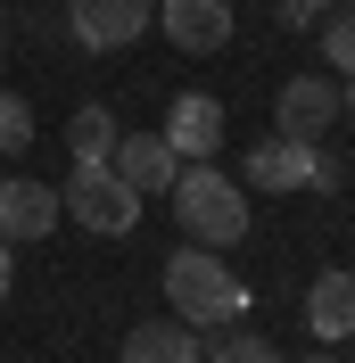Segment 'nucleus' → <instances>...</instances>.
<instances>
[{"mask_svg":"<svg viewBox=\"0 0 355 363\" xmlns=\"http://www.w3.org/2000/svg\"><path fill=\"white\" fill-rule=\"evenodd\" d=\"M0 50H9V17H0Z\"/></svg>","mask_w":355,"mask_h":363,"instance_id":"obj_21","label":"nucleus"},{"mask_svg":"<svg viewBox=\"0 0 355 363\" xmlns=\"http://www.w3.org/2000/svg\"><path fill=\"white\" fill-rule=\"evenodd\" d=\"M58 223V190L50 182H25V174H0V240L25 248V240H42Z\"/></svg>","mask_w":355,"mask_h":363,"instance_id":"obj_10","label":"nucleus"},{"mask_svg":"<svg viewBox=\"0 0 355 363\" xmlns=\"http://www.w3.org/2000/svg\"><path fill=\"white\" fill-rule=\"evenodd\" d=\"M347 347H355V339H347ZM347 363H355V355H347Z\"/></svg>","mask_w":355,"mask_h":363,"instance_id":"obj_22","label":"nucleus"},{"mask_svg":"<svg viewBox=\"0 0 355 363\" xmlns=\"http://www.w3.org/2000/svg\"><path fill=\"white\" fill-rule=\"evenodd\" d=\"M157 33L190 58H207L231 42V0H157Z\"/></svg>","mask_w":355,"mask_h":363,"instance_id":"obj_7","label":"nucleus"},{"mask_svg":"<svg viewBox=\"0 0 355 363\" xmlns=\"http://www.w3.org/2000/svg\"><path fill=\"white\" fill-rule=\"evenodd\" d=\"M157 25V0H67V33L83 50H133Z\"/></svg>","mask_w":355,"mask_h":363,"instance_id":"obj_4","label":"nucleus"},{"mask_svg":"<svg viewBox=\"0 0 355 363\" xmlns=\"http://www.w3.org/2000/svg\"><path fill=\"white\" fill-rule=\"evenodd\" d=\"M314 157H322V140L273 133V140L248 149V182H240V190H265V199H281V190H314Z\"/></svg>","mask_w":355,"mask_h":363,"instance_id":"obj_6","label":"nucleus"},{"mask_svg":"<svg viewBox=\"0 0 355 363\" xmlns=\"http://www.w3.org/2000/svg\"><path fill=\"white\" fill-rule=\"evenodd\" d=\"M165 149H174L182 165H199L223 149V99H207V91H182L174 108H165Z\"/></svg>","mask_w":355,"mask_h":363,"instance_id":"obj_9","label":"nucleus"},{"mask_svg":"<svg viewBox=\"0 0 355 363\" xmlns=\"http://www.w3.org/2000/svg\"><path fill=\"white\" fill-rule=\"evenodd\" d=\"M306 363H339V355H331V347H314V355H306Z\"/></svg>","mask_w":355,"mask_h":363,"instance_id":"obj_19","label":"nucleus"},{"mask_svg":"<svg viewBox=\"0 0 355 363\" xmlns=\"http://www.w3.org/2000/svg\"><path fill=\"white\" fill-rule=\"evenodd\" d=\"M108 165H116V182H133L141 199H165V190H174V174H182V157L165 149V133H116Z\"/></svg>","mask_w":355,"mask_h":363,"instance_id":"obj_8","label":"nucleus"},{"mask_svg":"<svg viewBox=\"0 0 355 363\" xmlns=\"http://www.w3.org/2000/svg\"><path fill=\"white\" fill-rule=\"evenodd\" d=\"M331 124H339V83H331V74H289L281 99H273V133L331 140Z\"/></svg>","mask_w":355,"mask_h":363,"instance_id":"obj_5","label":"nucleus"},{"mask_svg":"<svg viewBox=\"0 0 355 363\" xmlns=\"http://www.w3.org/2000/svg\"><path fill=\"white\" fill-rule=\"evenodd\" d=\"M165 297H174V322L190 330H231L248 314V281L223 264V248H199V240L165 256Z\"/></svg>","mask_w":355,"mask_h":363,"instance_id":"obj_1","label":"nucleus"},{"mask_svg":"<svg viewBox=\"0 0 355 363\" xmlns=\"http://www.w3.org/2000/svg\"><path fill=\"white\" fill-rule=\"evenodd\" d=\"M124 363H199V330L190 322H133Z\"/></svg>","mask_w":355,"mask_h":363,"instance_id":"obj_12","label":"nucleus"},{"mask_svg":"<svg viewBox=\"0 0 355 363\" xmlns=\"http://www.w3.org/2000/svg\"><path fill=\"white\" fill-rule=\"evenodd\" d=\"M331 17V9H322V0H281V25L289 33H314V25Z\"/></svg>","mask_w":355,"mask_h":363,"instance_id":"obj_17","label":"nucleus"},{"mask_svg":"<svg viewBox=\"0 0 355 363\" xmlns=\"http://www.w3.org/2000/svg\"><path fill=\"white\" fill-rule=\"evenodd\" d=\"M322 58H331V74H339V83H355V9L322 17Z\"/></svg>","mask_w":355,"mask_h":363,"instance_id":"obj_14","label":"nucleus"},{"mask_svg":"<svg viewBox=\"0 0 355 363\" xmlns=\"http://www.w3.org/2000/svg\"><path fill=\"white\" fill-rule=\"evenodd\" d=\"M322 9H355V0H322Z\"/></svg>","mask_w":355,"mask_h":363,"instance_id":"obj_20","label":"nucleus"},{"mask_svg":"<svg viewBox=\"0 0 355 363\" xmlns=\"http://www.w3.org/2000/svg\"><path fill=\"white\" fill-rule=\"evenodd\" d=\"M116 133H124V124H116L108 108H75V116H67V149H75V165H108Z\"/></svg>","mask_w":355,"mask_h":363,"instance_id":"obj_13","label":"nucleus"},{"mask_svg":"<svg viewBox=\"0 0 355 363\" xmlns=\"http://www.w3.org/2000/svg\"><path fill=\"white\" fill-rule=\"evenodd\" d=\"M58 215H75V223L99 231V240H124V231L141 223V190H133V182H116V165H75Z\"/></svg>","mask_w":355,"mask_h":363,"instance_id":"obj_3","label":"nucleus"},{"mask_svg":"<svg viewBox=\"0 0 355 363\" xmlns=\"http://www.w3.org/2000/svg\"><path fill=\"white\" fill-rule=\"evenodd\" d=\"M306 330H314L322 347H347V339H355V272L331 264V272L306 289Z\"/></svg>","mask_w":355,"mask_h":363,"instance_id":"obj_11","label":"nucleus"},{"mask_svg":"<svg viewBox=\"0 0 355 363\" xmlns=\"http://www.w3.org/2000/svg\"><path fill=\"white\" fill-rule=\"evenodd\" d=\"M207 363H281V355H273V339H256V330H231Z\"/></svg>","mask_w":355,"mask_h":363,"instance_id":"obj_16","label":"nucleus"},{"mask_svg":"<svg viewBox=\"0 0 355 363\" xmlns=\"http://www.w3.org/2000/svg\"><path fill=\"white\" fill-rule=\"evenodd\" d=\"M9 281H17V272H9V240H0V306H9Z\"/></svg>","mask_w":355,"mask_h":363,"instance_id":"obj_18","label":"nucleus"},{"mask_svg":"<svg viewBox=\"0 0 355 363\" xmlns=\"http://www.w3.org/2000/svg\"><path fill=\"white\" fill-rule=\"evenodd\" d=\"M17 149H33V108L17 91H0V157H17Z\"/></svg>","mask_w":355,"mask_h":363,"instance_id":"obj_15","label":"nucleus"},{"mask_svg":"<svg viewBox=\"0 0 355 363\" xmlns=\"http://www.w3.org/2000/svg\"><path fill=\"white\" fill-rule=\"evenodd\" d=\"M174 223H182V240H199V248H231L248 231V190L231 174H215V157H199V165H182L174 174Z\"/></svg>","mask_w":355,"mask_h":363,"instance_id":"obj_2","label":"nucleus"}]
</instances>
